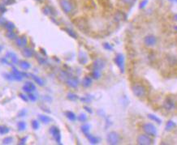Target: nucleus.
<instances>
[{
  "mask_svg": "<svg viewBox=\"0 0 177 145\" xmlns=\"http://www.w3.org/2000/svg\"><path fill=\"white\" fill-rule=\"evenodd\" d=\"M59 6L65 14H71L75 8V5L71 0H59Z\"/></svg>",
  "mask_w": 177,
  "mask_h": 145,
  "instance_id": "f257e3e1",
  "label": "nucleus"
},
{
  "mask_svg": "<svg viewBox=\"0 0 177 145\" xmlns=\"http://www.w3.org/2000/svg\"><path fill=\"white\" fill-rule=\"evenodd\" d=\"M132 92L137 97L143 98L146 95V89L143 85L137 84L132 86Z\"/></svg>",
  "mask_w": 177,
  "mask_h": 145,
  "instance_id": "f03ea898",
  "label": "nucleus"
},
{
  "mask_svg": "<svg viewBox=\"0 0 177 145\" xmlns=\"http://www.w3.org/2000/svg\"><path fill=\"white\" fill-rule=\"evenodd\" d=\"M107 142L108 144L111 145H116L119 144L120 142V136L119 135L115 132V131H111L107 136Z\"/></svg>",
  "mask_w": 177,
  "mask_h": 145,
  "instance_id": "7ed1b4c3",
  "label": "nucleus"
},
{
  "mask_svg": "<svg viewBox=\"0 0 177 145\" xmlns=\"http://www.w3.org/2000/svg\"><path fill=\"white\" fill-rule=\"evenodd\" d=\"M143 131L146 135L149 136H156L157 135V129L154 124L152 123H146L143 126Z\"/></svg>",
  "mask_w": 177,
  "mask_h": 145,
  "instance_id": "20e7f679",
  "label": "nucleus"
},
{
  "mask_svg": "<svg viewBox=\"0 0 177 145\" xmlns=\"http://www.w3.org/2000/svg\"><path fill=\"white\" fill-rule=\"evenodd\" d=\"M137 142L140 145H150L154 143V140L149 135H140L137 139Z\"/></svg>",
  "mask_w": 177,
  "mask_h": 145,
  "instance_id": "39448f33",
  "label": "nucleus"
},
{
  "mask_svg": "<svg viewBox=\"0 0 177 145\" xmlns=\"http://www.w3.org/2000/svg\"><path fill=\"white\" fill-rule=\"evenodd\" d=\"M115 64L118 66L122 73L124 72V57L122 54H118L115 58Z\"/></svg>",
  "mask_w": 177,
  "mask_h": 145,
  "instance_id": "423d86ee",
  "label": "nucleus"
},
{
  "mask_svg": "<svg viewBox=\"0 0 177 145\" xmlns=\"http://www.w3.org/2000/svg\"><path fill=\"white\" fill-rule=\"evenodd\" d=\"M50 132L52 135L55 140L56 141L57 144H61V134H60V131L59 130V128L56 126H52V127H51Z\"/></svg>",
  "mask_w": 177,
  "mask_h": 145,
  "instance_id": "0eeeda50",
  "label": "nucleus"
},
{
  "mask_svg": "<svg viewBox=\"0 0 177 145\" xmlns=\"http://www.w3.org/2000/svg\"><path fill=\"white\" fill-rule=\"evenodd\" d=\"M79 80L78 78H76L75 76H69L68 80H66V84H68V86L72 88H76L79 85Z\"/></svg>",
  "mask_w": 177,
  "mask_h": 145,
  "instance_id": "6e6552de",
  "label": "nucleus"
},
{
  "mask_svg": "<svg viewBox=\"0 0 177 145\" xmlns=\"http://www.w3.org/2000/svg\"><path fill=\"white\" fill-rule=\"evenodd\" d=\"M144 42L147 46H154L157 43V38L154 35H148L145 37Z\"/></svg>",
  "mask_w": 177,
  "mask_h": 145,
  "instance_id": "1a4fd4ad",
  "label": "nucleus"
},
{
  "mask_svg": "<svg viewBox=\"0 0 177 145\" xmlns=\"http://www.w3.org/2000/svg\"><path fill=\"white\" fill-rule=\"evenodd\" d=\"M163 107L165 108V109L168 110V111H170V110L173 109L175 108L174 100H172V98H170V97L166 98V99H165V100H164V103H163Z\"/></svg>",
  "mask_w": 177,
  "mask_h": 145,
  "instance_id": "9d476101",
  "label": "nucleus"
},
{
  "mask_svg": "<svg viewBox=\"0 0 177 145\" xmlns=\"http://www.w3.org/2000/svg\"><path fill=\"white\" fill-rule=\"evenodd\" d=\"M28 43V41H27V38H26L25 36H20V37H17L16 40V44L18 47L20 48H25Z\"/></svg>",
  "mask_w": 177,
  "mask_h": 145,
  "instance_id": "9b49d317",
  "label": "nucleus"
},
{
  "mask_svg": "<svg viewBox=\"0 0 177 145\" xmlns=\"http://www.w3.org/2000/svg\"><path fill=\"white\" fill-rule=\"evenodd\" d=\"M23 90L25 92H28V93H30L32 92H34L36 90V87L34 85L32 82H26L25 84L23 86Z\"/></svg>",
  "mask_w": 177,
  "mask_h": 145,
  "instance_id": "f8f14e48",
  "label": "nucleus"
},
{
  "mask_svg": "<svg viewBox=\"0 0 177 145\" xmlns=\"http://www.w3.org/2000/svg\"><path fill=\"white\" fill-rule=\"evenodd\" d=\"M6 58L7 59H9L13 64H17V63H19V61H18V58H17L16 54L12 53V52H7V54H6Z\"/></svg>",
  "mask_w": 177,
  "mask_h": 145,
  "instance_id": "ddd939ff",
  "label": "nucleus"
},
{
  "mask_svg": "<svg viewBox=\"0 0 177 145\" xmlns=\"http://www.w3.org/2000/svg\"><path fill=\"white\" fill-rule=\"evenodd\" d=\"M105 67L104 61H102V59H97L93 62V69H97V70H102L103 67Z\"/></svg>",
  "mask_w": 177,
  "mask_h": 145,
  "instance_id": "4468645a",
  "label": "nucleus"
},
{
  "mask_svg": "<svg viewBox=\"0 0 177 145\" xmlns=\"http://www.w3.org/2000/svg\"><path fill=\"white\" fill-rule=\"evenodd\" d=\"M76 26L78 27L79 29H81L82 31H85L86 28H88V25L86 21L82 19H79L77 21H76Z\"/></svg>",
  "mask_w": 177,
  "mask_h": 145,
  "instance_id": "2eb2a0df",
  "label": "nucleus"
},
{
  "mask_svg": "<svg viewBox=\"0 0 177 145\" xmlns=\"http://www.w3.org/2000/svg\"><path fill=\"white\" fill-rule=\"evenodd\" d=\"M85 136H86V138H87L88 140H89V142H90V144H99V141H100V140H99L98 137L94 136V135H92L89 134V133L85 134Z\"/></svg>",
  "mask_w": 177,
  "mask_h": 145,
  "instance_id": "dca6fc26",
  "label": "nucleus"
},
{
  "mask_svg": "<svg viewBox=\"0 0 177 145\" xmlns=\"http://www.w3.org/2000/svg\"><path fill=\"white\" fill-rule=\"evenodd\" d=\"M23 54L27 57V58H31L34 55V51L33 49L28 47H25L24 50H23Z\"/></svg>",
  "mask_w": 177,
  "mask_h": 145,
  "instance_id": "f3484780",
  "label": "nucleus"
},
{
  "mask_svg": "<svg viewBox=\"0 0 177 145\" xmlns=\"http://www.w3.org/2000/svg\"><path fill=\"white\" fill-rule=\"evenodd\" d=\"M176 126V123H175L174 121L169 120L167 121V123H166V126H165V130L167 131H171L172 130L175 128Z\"/></svg>",
  "mask_w": 177,
  "mask_h": 145,
  "instance_id": "a211bd4d",
  "label": "nucleus"
},
{
  "mask_svg": "<svg viewBox=\"0 0 177 145\" xmlns=\"http://www.w3.org/2000/svg\"><path fill=\"white\" fill-rule=\"evenodd\" d=\"M91 84H92V79L90 78V76H85L82 80V85L84 88H89L91 86Z\"/></svg>",
  "mask_w": 177,
  "mask_h": 145,
  "instance_id": "6ab92c4d",
  "label": "nucleus"
},
{
  "mask_svg": "<svg viewBox=\"0 0 177 145\" xmlns=\"http://www.w3.org/2000/svg\"><path fill=\"white\" fill-rule=\"evenodd\" d=\"M30 76H31L32 78H33V80H34L36 82V84H38L39 86H43V85L45 84V82H44V80H43L42 78H40V77H38V76H37V75H34V74L30 75Z\"/></svg>",
  "mask_w": 177,
  "mask_h": 145,
  "instance_id": "aec40b11",
  "label": "nucleus"
},
{
  "mask_svg": "<svg viewBox=\"0 0 177 145\" xmlns=\"http://www.w3.org/2000/svg\"><path fill=\"white\" fill-rule=\"evenodd\" d=\"M39 117V120L42 122V123H44V124H48L49 123H51V118L50 117H48L46 115H39L38 116Z\"/></svg>",
  "mask_w": 177,
  "mask_h": 145,
  "instance_id": "412c9836",
  "label": "nucleus"
},
{
  "mask_svg": "<svg viewBox=\"0 0 177 145\" xmlns=\"http://www.w3.org/2000/svg\"><path fill=\"white\" fill-rule=\"evenodd\" d=\"M167 62L169 63V65H171V66H175V65L177 64V59L175 56H167Z\"/></svg>",
  "mask_w": 177,
  "mask_h": 145,
  "instance_id": "4be33fe9",
  "label": "nucleus"
},
{
  "mask_svg": "<svg viewBox=\"0 0 177 145\" xmlns=\"http://www.w3.org/2000/svg\"><path fill=\"white\" fill-rule=\"evenodd\" d=\"M79 62L81 64H85L87 62V57L83 52H80L79 54Z\"/></svg>",
  "mask_w": 177,
  "mask_h": 145,
  "instance_id": "5701e85b",
  "label": "nucleus"
},
{
  "mask_svg": "<svg viewBox=\"0 0 177 145\" xmlns=\"http://www.w3.org/2000/svg\"><path fill=\"white\" fill-rule=\"evenodd\" d=\"M19 65H20V67L22 68L23 70H28L30 68V64H29V62H28L25 60H22V61L19 62Z\"/></svg>",
  "mask_w": 177,
  "mask_h": 145,
  "instance_id": "b1692460",
  "label": "nucleus"
},
{
  "mask_svg": "<svg viewBox=\"0 0 177 145\" xmlns=\"http://www.w3.org/2000/svg\"><path fill=\"white\" fill-rule=\"evenodd\" d=\"M6 36L10 40H14L16 38H17L16 33L13 30H7V33H6Z\"/></svg>",
  "mask_w": 177,
  "mask_h": 145,
  "instance_id": "393cba45",
  "label": "nucleus"
},
{
  "mask_svg": "<svg viewBox=\"0 0 177 145\" xmlns=\"http://www.w3.org/2000/svg\"><path fill=\"white\" fill-rule=\"evenodd\" d=\"M65 115H66V117H68V119H69L70 121H72V122L76 121V115H75L73 112H72V111L65 112Z\"/></svg>",
  "mask_w": 177,
  "mask_h": 145,
  "instance_id": "a878e982",
  "label": "nucleus"
},
{
  "mask_svg": "<svg viewBox=\"0 0 177 145\" xmlns=\"http://www.w3.org/2000/svg\"><path fill=\"white\" fill-rule=\"evenodd\" d=\"M63 30H64L65 32H66V33H67L71 36V37H72V38H74V39H76V38H77V35H76V33H75L72 29H71V28H63Z\"/></svg>",
  "mask_w": 177,
  "mask_h": 145,
  "instance_id": "bb28decb",
  "label": "nucleus"
},
{
  "mask_svg": "<svg viewBox=\"0 0 177 145\" xmlns=\"http://www.w3.org/2000/svg\"><path fill=\"white\" fill-rule=\"evenodd\" d=\"M148 117H149L151 121L155 122V123H158V124H161V123H162V120H161L160 118L158 117V116H156V115L149 114V115H148Z\"/></svg>",
  "mask_w": 177,
  "mask_h": 145,
  "instance_id": "cd10ccee",
  "label": "nucleus"
},
{
  "mask_svg": "<svg viewBox=\"0 0 177 145\" xmlns=\"http://www.w3.org/2000/svg\"><path fill=\"white\" fill-rule=\"evenodd\" d=\"M44 13L46 15H51V16H55V10L52 7H49V6H46L45 8H44Z\"/></svg>",
  "mask_w": 177,
  "mask_h": 145,
  "instance_id": "c85d7f7f",
  "label": "nucleus"
},
{
  "mask_svg": "<svg viewBox=\"0 0 177 145\" xmlns=\"http://www.w3.org/2000/svg\"><path fill=\"white\" fill-rule=\"evenodd\" d=\"M92 77L93 79H95V80H98L101 77V70H97V69H93V71H92Z\"/></svg>",
  "mask_w": 177,
  "mask_h": 145,
  "instance_id": "c756f323",
  "label": "nucleus"
},
{
  "mask_svg": "<svg viewBox=\"0 0 177 145\" xmlns=\"http://www.w3.org/2000/svg\"><path fill=\"white\" fill-rule=\"evenodd\" d=\"M4 27L7 30H14L15 29V25L11 21H7V23L4 25Z\"/></svg>",
  "mask_w": 177,
  "mask_h": 145,
  "instance_id": "7c9ffc66",
  "label": "nucleus"
},
{
  "mask_svg": "<svg viewBox=\"0 0 177 145\" xmlns=\"http://www.w3.org/2000/svg\"><path fill=\"white\" fill-rule=\"evenodd\" d=\"M9 128L6 126H0V135H6L9 132Z\"/></svg>",
  "mask_w": 177,
  "mask_h": 145,
  "instance_id": "2f4dec72",
  "label": "nucleus"
},
{
  "mask_svg": "<svg viewBox=\"0 0 177 145\" xmlns=\"http://www.w3.org/2000/svg\"><path fill=\"white\" fill-rule=\"evenodd\" d=\"M67 98H68V100L74 101V100H76L78 99V96L76 95V94H75V93H72V92H70V93H68V95H67Z\"/></svg>",
  "mask_w": 177,
  "mask_h": 145,
  "instance_id": "473e14b6",
  "label": "nucleus"
},
{
  "mask_svg": "<svg viewBox=\"0 0 177 145\" xmlns=\"http://www.w3.org/2000/svg\"><path fill=\"white\" fill-rule=\"evenodd\" d=\"M81 131L84 133V135L87 134V133H89V131H90V125H88V124H84V125L81 126Z\"/></svg>",
  "mask_w": 177,
  "mask_h": 145,
  "instance_id": "72a5a7b5",
  "label": "nucleus"
},
{
  "mask_svg": "<svg viewBox=\"0 0 177 145\" xmlns=\"http://www.w3.org/2000/svg\"><path fill=\"white\" fill-rule=\"evenodd\" d=\"M17 127L20 131H24L26 128V123L25 122H19L17 123Z\"/></svg>",
  "mask_w": 177,
  "mask_h": 145,
  "instance_id": "f704fd0d",
  "label": "nucleus"
},
{
  "mask_svg": "<svg viewBox=\"0 0 177 145\" xmlns=\"http://www.w3.org/2000/svg\"><path fill=\"white\" fill-rule=\"evenodd\" d=\"M78 120L80 122H81V123H84V122H86L87 121V116L86 115H84V114H81V115L78 116Z\"/></svg>",
  "mask_w": 177,
  "mask_h": 145,
  "instance_id": "c9c22d12",
  "label": "nucleus"
},
{
  "mask_svg": "<svg viewBox=\"0 0 177 145\" xmlns=\"http://www.w3.org/2000/svg\"><path fill=\"white\" fill-rule=\"evenodd\" d=\"M59 76H60V78L66 81L70 75H69V74H68V72H66V71H62V72L60 73V75H59Z\"/></svg>",
  "mask_w": 177,
  "mask_h": 145,
  "instance_id": "e433bc0d",
  "label": "nucleus"
},
{
  "mask_svg": "<svg viewBox=\"0 0 177 145\" xmlns=\"http://www.w3.org/2000/svg\"><path fill=\"white\" fill-rule=\"evenodd\" d=\"M124 4H126V5L128 6H132L134 5V3L137 2V0H121Z\"/></svg>",
  "mask_w": 177,
  "mask_h": 145,
  "instance_id": "4c0bfd02",
  "label": "nucleus"
},
{
  "mask_svg": "<svg viewBox=\"0 0 177 145\" xmlns=\"http://www.w3.org/2000/svg\"><path fill=\"white\" fill-rule=\"evenodd\" d=\"M32 127H33V129H34V130H37V129L39 128V123H38V121H32Z\"/></svg>",
  "mask_w": 177,
  "mask_h": 145,
  "instance_id": "58836bf2",
  "label": "nucleus"
},
{
  "mask_svg": "<svg viewBox=\"0 0 177 145\" xmlns=\"http://www.w3.org/2000/svg\"><path fill=\"white\" fill-rule=\"evenodd\" d=\"M12 141H13V139H12L11 137H7V138H5V139L3 140V144H11Z\"/></svg>",
  "mask_w": 177,
  "mask_h": 145,
  "instance_id": "ea45409f",
  "label": "nucleus"
},
{
  "mask_svg": "<svg viewBox=\"0 0 177 145\" xmlns=\"http://www.w3.org/2000/svg\"><path fill=\"white\" fill-rule=\"evenodd\" d=\"M15 3V0H2V3H3L5 6L11 5L12 3Z\"/></svg>",
  "mask_w": 177,
  "mask_h": 145,
  "instance_id": "a19ab883",
  "label": "nucleus"
},
{
  "mask_svg": "<svg viewBox=\"0 0 177 145\" xmlns=\"http://www.w3.org/2000/svg\"><path fill=\"white\" fill-rule=\"evenodd\" d=\"M7 11V8H6L5 5L3 3H0V14H3Z\"/></svg>",
  "mask_w": 177,
  "mask_h": 145,
  "instance_id": "79ce46f5",
  "label": "nucleus"
},
{
  "mask_svg": "<svg viewBox=\"0 0 177 145\" xmlns=\"http://www.w3.org/2000/svg\"><path fill=\"white\" fill-rule=\"evenodd\" d=\"M123 16H124V14L121 12V11H118L117 13H116V15H115V19L117 20H120L123 19Z\"/></svg>",
  "mask_w": 177,
  "mask_h": 145,
  "instance_id": "37998d69",
  "label": "nucleus"
},
{
  "mask_svg": "<svg viewBox=\"0 0 177 145\" xmlns=\"http://www.w3.org/2000/svg\"><path fill=\"white\" fill-rule=\"evenodd\" d=\"M37 61L39 62L40 64L44 65L46 63V60L44 58H42V57H40V56H37Z\"/></svg>",
  "mask_w": 177,
  "mask_h": 145,
  "instance_id": "c03bdc74",
  "label": "nucleus"
},
{
  "mask_svg": "<svg viewBox=\"0 0 177 145\" xmlns=\"http://www.w3.org/2000/svg\"><path fill=\"white\" fill-rule=\"evenodd\" d=\"M103 47H104L105 50H113L112 45H110L109 43H107V42H106V43H104V44H103Z\"/></svg>",
  "mask_w": 177,
  "mask_h": 145,
  "instance_id": "a18cd8bd",
  "label": "nucleus"
},
{
  "mask_svg": "<svg viewBox=\"0 0 177 145\" xmlns=\"http://www.w3.org/2000/svg\"><path fill=\"white\" fill-rule=\"evenodd\" d=\"M147 3H148V0H142L140 4H139V7L141 9L144 8L146 5H147Z\"/></svg>",
  "mask_w": 177,
  "mask_h": 145,
  "instance_id": "49530a36",
  "label": "nucleus"
},
{
  "mask_svg": "<svg viewBox=\"0 0 177 145\" xmlns=\"http://www.w3.org/2000/svg\"><path fill=\"white\" fill-rule=\"evenodd\" d=\"M19 96H20V97L21 98V99H22L24 101H26V102H27V101L28 100V96L25 95V94H23V93H20V94H19Z\"/></svg>",
  "mask_w": 177,
  "mask_h": 145,
  "instance_id": "de8ad7c7",
  "label": "nucleus"
},
{
  "mask_svg": "<svg viewBox=\"0 0 177 145\" xmlns=\"http://www.w3.org/2000/svg\"><path fill=\"white\" fill-rule=\"evenodd\" d=\"M7 23V20L4 17H0V26H4Z\"/></svg>",
  "mask_w": 177,
  "mask_h": 145,
  "instance_id": "09e8293b",
  "label": "nucleus"
},
{
  "mask_svg": "<svg viewBox=\"0 0 177 145\" xmlns=\"http://www.w3.org/2000/svg\"><path fill=\"white\" fill-rule=\"evenodd\" d=\"M28 100H32V101H35V100H37L36 96L34 95V94H31V93L28 96Z\"/></svg>",
  "mask_w": 177,
  "mask_h": 145,
  "instance_id": "8fccbe9b",
  "label": "nucleus"
},
{
  "mask_svg": "<svg viewBox=\"0 0 177 145\" xmlns=\"http://www.w3.org/2000/svg\"><path fill=\"white\" fill-rule=\"evenodd\" d=\"M26 140H27V138H25H25H22V139H20V142H19V144H20V145L25 144Z\"/></svg>",
  "mask_w": 177,
  "mask_h": 145,
  "instance_id": "3c124183",
  "label": "nucleus"
},
{
  "mask_svg": "<svg viewBox=\"0 0 177 145\" xmlns=\"http://www.w3.org/2000/svg\"><path fill=\"white\" fill-rule=\"evenodd\" d=\"M81 101H83V102H90V98L86 97H84L81 98Z\"/></svg>",
  "mask_w": 177,
  "mask_h": 145,
  "instance_id": "603ef678",
  "label": "nucleus"
},
{
  "mask_svg": "<svg viewBox=\"0 0 177 145\" xmlns=\"http://www.w3.org/2000/svg\"><path fill=\"white\" fill-rule=\"evenodd\" d=\"M84 109H85V110H86V111H87L88 113H90V114H92V113H93V111H92V109H90V107H87V106H84Z\"/></svg>",
  "mask_w": 177,
  "mask_h": 145,
  "instance_id": "864d4df0",
  "label": "nucleus"
},
{
  "mask_svg": "<svg viewBox=\"0 0 177 145\" xmlns=\"http://www.w3.org/2000/svg\"><path fill=\"white\" fill-rule=\"evenodd\" d=\"M174 19H175V20H176V21H177V14L174 15Z\"/></svg>",
  "mask_w": 177,
  "mask_h": 145,
  "instance_id": "5fc2aeb1",
  "label": "nucleus"
},
{
  "mask_svg": "<svg viewBox=\"0 0 177 145\" xmlns=\"http://www.w3.org/2000/svg\"><path fill=\"white\" fill-rule=\"evenodd\" d=\"M2 50H3V46H2V45H0V52L2 51Z\"/></svg>",
  "mask_w": 177,
  "mask_h": 145,
  "instance_id": "6e6d98bb",
  "label": "nucleus"
},
{
  "mask_svg": "<svg viewBox=\"0 0 177 145\" xmlns=\"http://www.w3.org/2000/svg\"><path fill=\"white\" fill-rule=\"evenodd\" d=\"M170 2H176V0H168Z\"/></svg>",
  "mask_w": 177,
  "mask_h": 145,
  "instance_id": "4d7b16f0",
  "label": "nucleus"
},
{
  "mask_svg": "<svg viewBox=\"0 0 177 145\" xmlns=\"http://www.w3.org/2000/svg\"><path fill=\"white\" fill-rule=\"evenodd\" d=\"M174 28H175V30H176L177 31V26H175Z\"/></svg>",
  "mask_w": 177,
  "mask_h": 145,
  "instance_id": "13d9d810",
  "label": "nucleus"
},
{
  "mask_svg": "<svg viewBox=\"0 0 177 145\" xmlns=\"http://www.w3.org/2000/svg\"><path fill=\"white\" fill-rule=\"evenodd\" d=\"M36 1H39L40 2V1H42V0H36Z\"/></svg>",
  "mask_w": 177,
  "mask_h": 145,
  "instance_id": "bf43d9fd",
  "label": "nucleus"
},
{
  "mask_svg": "<svg viewBox=\"0 0 177 145\" xmlns=\"http://www.w3.org/2000/svg\"><path fill=\"white\" fill-rule=\"evenodd\" d=\"M176 3H177V0H176Z\"/></svg>",
  "mask_w": 177,
  "mask_h": 145,
  "instance_id": "052dcab7",
  "label": "nucleus"
}]
</instances>
